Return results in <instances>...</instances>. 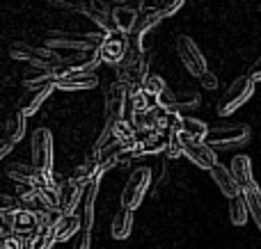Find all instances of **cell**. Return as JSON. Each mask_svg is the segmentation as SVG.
<instances>
[{
  "label": "cell",
  "instance_id": "obj_23",
  "mask_svg": "<svg viewBox=\"0 0 261 249\" xmlns=\"http://www.w3.org/2000/svg\"><path fill=\"white\" fill-rule=\"evenodd\" d=\"M96 190H99V178L90 181L85 185V204H83V224L85 229L83 231H92V224H94V201H96Z\"/></svg>",
  "mask_w": 261,
  "mask_h": 249
},
{
  "label": "cell",
  "instance_id": "obj_41",
  "mask_svg": "<svg viewBox=\"0 0 261 249\" xmlns=\"http://www.w3.org/2000/svg\"><path fill=\"white\" fill-rule=\"evenodd\" d=\"M48 3H50V5H55V3H58V0H48Z\"/></svg>",
  "mask_w": 261,
  "mask_h": 249
},
{
  "label": "cell",
  "instance_id": "obj_3",
  "mask_svg": "<svg viewBox=\"0 0 261 249\" xmlns=\"http://www.w3.org/2000/svg\"><path fill=\"white\" fill-rule=\"evenodd\" d=\"M32 167L48 183H53V133L48 128H37L32 133Z\"/></svg>",
  "mask_w": 261,
  "mask_h": 249
},
{
  "label": "cell",
  "instance_id": "obj_43",
  "mask_svg": "<svg viewBox=\"0 0 261 249\" xmlns=\"http://www.w3.org/2000/svg\"><path fill=\"white\" fill-rule=\"evenodd\" d=\"M0 249H5V247H3V245H0Z\"/></svg>",
  "mask_w": 261,
  "mask_h": 249
},
{
  "label": "cell",
  "instance_id": "obj_37",
  "mask_svg": "<svg viewBox=\"0 0 261 249\" xmlns=\"http://www.w3.org/2000/svg\"><path fill=\"white\" fill-rule=\"evenodd\" d=\"M3 247L5 249H25V240L18 236H12V238H5L3 240Z\"/></svg>",
  "mask_w": 261,
  "mask_h": 249
},
{
  "label": "cell",
  "instance_id": "obj_7",
  "mask_svg": "<svg viewBox=\"0 0 261 249\" xmlns=\"http://www.w3.org/2000/svg\"><path fill=\"white\" fill-rule=\"evenodd\" d=\"M149 185H151V169L140 167L135 169L133 174L128 176L126 185H124L122 195H119V201H122L124 210H135L140 204H142L144 195H147Z\"/></svg>",
  "mask_w": 261,
  "mask_h": 249
},
{
  "label": "cell",
  "instance_id": "obj_27",
  "mask_svg": "<svg viewBox=\"0 0 261 249\" xmlns=\"http://www.w3.org/2000/svg\"><path fill=\"white\" fill-rule=\"evenodd\" d=\"M243 197L245 201H248V208H250V217L254 220V224H257V229L261 231V188L254 183V185L245 188L243 190Z\"/></svg>",
  "mask_w": 261,
  "mask_h": 249
},
{
  "label": "cell",
  "instance_id": "obj_4",
  "mask_svg": "<svg viewBox=\"0 0 261 249\" xmlns=\"http://www.w3.org/2000/svg\"><path fill=\"white\" fill-rule=\"evenodd\" d=\"M252 131L245 123H227V126H216L208 128L206 144L211 149H234V146H243L250 142Z\"/></svg>",
  "mask_w": 261,
  "mask_h": 249
},
{
  "label": "cell",
  "instance_id": "obj_40",
  "mask_svg": "<svg viewBox=\"0 0 261 249\" xmlns=\"http://www.w3.org/2000/svg\"><path fill=\"white\" fill-rule=\"evenodd\" d=\"M90 245H92V231H83L81 245H78V249H90Z\"/></svg>",
  "mask_w": 261,
  "mask_h": 249
},
{
  "label": "cell",
  "instance_id": "obj_36",
  "mask_svg": "<svg viewBox=\"0 0 261 249\" xmlns=\"http://www.w3.org/2000/svg\"><path fill=\"white\" fill-rule=\"evenodd\" d=\"M199 82H202L204 89H216L218 87V78H216V73H211V71H206L204 76H199Z\"/></svg>",
  "mask_w": 261,
  "mask_h": 249
},
{
  "label": "cell",
  "instance_id": "obj_42",
  "mask_svg": "<svg viewBox=\"0 0 261 249\" xmlns=\"http://www.w3.org/2000/svg\"><path fill=\"white\" fill-rule=\"evenodd\" d=\"M0 245H3V238H0Z\"/></svg>",
  "mask_w": 261,
  "mask_h": 249
},
{
  "label": "cell",
  "instance_id": "obj_19",
  "mask_svg": "<svg viewBox=\"0 0 261 249\" xmlns=\"http://www.w3.org/2000/svg\"><path fill=\"white\" fill-rule=\"evenodd\" d=\"M138 16H140V14L135 12L133 7H128V5H117V7L110 9L113 27H115V30L126 32V35H130V30L135 27V23H138Z\"/></svg>",
  "mask_w": 261,
  "mask_h": 249
},
{
  "label": "cell",
  "instance_id": "obj_5",
  "mask_svg": "<svg viewBox=\"0 0 261 249\" xmlns=\"http://www.w3.org/2000/svg\"><path fill=\"white\" fill-rule=\"evenodd\" d=\"M254 94V80L250 76H241L227 87L222 99L218 101V114L220 117H229L234 114L241 105H245Z\"/></svg>",
  "mask_w": 261,
  "mask_h": 249
},
{
  "label": "cell",
  "instance_id": "obj_24",
  "mask_svg": "<svg viewBox=\"0 0 261 249\" xmlns=\"http://www.w3.org/2000/svg\"><path fill=\"white\" fill-rule=\"evenodd\" d=\"M133 231V210H119L113 217V224H110V233H113L115 240H126Z\"/></svg>",
  "mask_w": 261,
  "mask_h": 249
},
{
  "label": "cell",
  "instance_id": "obj_22",
  "mask_svg": "<svg viewBox=\"0 0 261 249\" xmlns=\"http://www.w3.org/2000/svg\"><path fill=\"white\" fill-rule=\"evenodd\" d=\"M55 242H58L55 224H41L39 231H35L32 236H28L25 249H50Z\"/></svg>",
  "mask_w": 261,
  "mask_h": 249
},
{
  "label": "cell",
  "instance_id": "obj_10",
  "mask_svg": "<svg viewBox=\"0 0 261 249\" xmlns=\"http://www.w3.org/2000/svg\"><path fill=\"white\" fill-rule=\"evenodd\" d=\"M176 53H179L181 64H184V67L188 69L193 76L199 78V76H204V73L208 71L206 57H204V53L199 50V46L195 44L188 35H179V37H176Z\"/></svg>",
  "mask_w": 261,
  "mask_h": 249
},
{
  "label": "cell",
  "instance_id": "obj_28",
  "mask_svg": "<svg viewBox=\"0 0 261 249\" xmlns=\"http://www.w3.org/2000/svg\"><path fill=\"white\" fill-rule=\"evenodd\" d=\"M250 217V208H248V201H245L243 195L234 197V199H229V220L234 227H245V222H248Z\"/></svg>",
  "mask_w": 261,
  "mask_h": 249
},
{
  "label": "cell",
  "instance_id": "obj_25",
  "mask_svg": "<svg viewBox=\"0 0 261 249\" xmlns=\"http://www.w3.org/2000/svg\"><path fill=\"white\" fill-rule=\"evenodd\" d=\"M83 222L78 215H62V217L58 220V224H55V236H58V242H64L69 240L71 236H76L78 231H81Z\"/></svg>",
  "mask_w": 261,
  "mask_h": 249
},
{
  "label": "cell",
  "instance_id": "obj_14",
  "mask_svg": "<svg viewBox=\"0 0 261 249\" xmlns=\"http://www.w3.org/2000/svg\"><path fill=\"white\" fill-rule=\"evenodd\" d=\"M55 89V82H48V85H41V87H32V89H25L23 96L18 99V112L23 117H32L37 110L44 105V101L50 96V91Z\"/></svg>",
  "mask_w": 261,
  "mask_h": 249
},
{
  "label": "cell",
  "instance_id": "obj_38",
  "mask_svg": "<svg viewBox=\"0 0 261 249\" xmlns=\"http://www.w3.org/2000/svg\"><path fill=\"white\" fill-rule=\"evenodd\" d=\"M14 144H16V142L14 140H9V137H0V158H5V155H9L12 153V149H14Z\"/></svg>",
  "mask_w": 261,
  "mask_h": 249
},
{
  "label": "cell",
  "instance_id": "obj_16",
  "mask_svg": "<svg viewBox=\"0 0 261 249\" xmlns=\"http://www.w3.org/2000/svg\"><path fill=\"white\" fill-rule=\"evenodd\" d=\"M99 85V76L94 71L90 73H71V76L55 78V89L64 91H81V89H94Z\"/></svg>",
  "mask_w": 261,
  "mask_h": 249
},
{
  "label": "cell",
  "instance_id": "obj_18",
  "mask_svg": "<svg viewBox=\"0 0 261 249\" xmlns=\"http://www.w3.org/2000/svg\"><path fill=\"white\" fill-rule=\"evenodd\" d=\"M211 178L216 181V185L220 188V192L227 197V199H234V197L243 195V190H241V185L236 183L234 174H231L229 167H225V165L218 163L216 167L211 169Z\"/></svg>",
  "mask_w": 261,
  "mask_h": 249
},
{
  "label": "cell",
  "instance_id": "obj_12",
  "mask_svg": "<svg viewBox=\"0 0 261 249\" xmlns=\"http://www.w3.org/2000/svg\"><path fill=\"white\" fill-rule=\"evenodd\" d=\"M181 137H184V135H181ZM184 155L193 165H197L199 169H208V172H211V169L218 165L216 149H211L206 142H195V140L184 137Z\"/></svg>",
  "mask_w": 261,
  "mask_h": 249
},
{
  "label": "cell",
  "instance_id": "obj_34",
  "mask_svg": "<svg viewBox=\"0 0 261 249\" xmlns=\"http://www.w3.org/2000/svg\"><path fill=\"white\" fill-rule=\"evenodd\" d=\"M184 5H186V0H158L156 9L163 14V18H165V16H174Z\"/></svg>",
  "mask_w": 261,
  "mask_h": 249
},
{
  "label": "cell",
  "instance_id": "obj_33",
  "mask_svg": "<svg viewBox=\"0 0 261 249\" xmlns=\"http://www.w3.org/2000/svg\"><path fill=\"white\" fill-rule=\"evenodd\" d=\"M199 105V94L197 91H181L176 94V110H188Z\"/></svg>",
  "mask_w": 261,
  "mask_h": 249
},
{
  "label": "cell",
  "instance_id": "obj_35",
  "mask_svg": "<svg viewBox=\"0 0 261 249\" xmlns=\"http://www.w3.org/2000/svg\"><path fill=\"white\" fill-rule=\"evenodd\" d=\"M21 210V201L9 195H0V213H16Z\"/></svg>",
  "mask_w": 261,
  "mask_h": 249
},
{
  "label": "cell",
  "instance_id": "obj_21",
  "mask_svg": "<svg viewBox=\"0 0 261 249\" xmlns=\"http://www.w3.org/2000/svg\"><path fill=\"white\" fill-rule=\"evenodd\" d=\"M229 169H231V174H234L236 183L241 185V190H245V188L254 185V178H252V163H250L248 155H234V160H231Z\"/></svg>",
  "mask_w": 261,
  "mask_h": 249
},
{
  "label": "cell",
  "instance_id": "obj_1",
  "mask_svg": "<svg viewBox=\"0 0 261 249\" xmlns=\"http://www.w3.org/2000/svg\"><path fill=\"white\" fill-rule=\"evenodd\" d=\"M117 69H119V82L128 89V94H135V91L142 89L149 78V55L128 50L126 59Z\"/></svg>",
  "mask_w": 261,
  "mask_h": 249
},
{
  "label": "cell",
  "instance_id": "obj_11",
  "mask_svg": "<svg viewBox=\"0 0 261 249\" xmlns=\"http://www.w3.org/2000/svg\"><path fill=\"white\" fill-rule=\"evenodd\" d=\"M161 21H163V14L158 12L156 7L142 9V14L138 16V23H135V27L130 30V35H128L130 50H135V53H144V48H142L144 37H147V32L151 30V27H156Z\"/></svg>",
  "mask_w": 261,
  "mask_h": 249
},
{
  "label": "cell",
  "instance_id": "obj_31",
  "mask_svg": "<svg viewBox=\"0 0 261 249\" xmlns=\"http://www.w3.org/2000/svg\"><path fill=\"white\" fill-rule=\"evenodd\" d=\"M18 201H21V208L23 210H32V213H41V210H46L44 204L39 201V197H37V192L32 190V188H30V190H25V192H21Z\"/></svg>",
  "mask_w": 261,
  "mask_h": 249
},
{
  "label": "cell",
  "instance_id": "obj_8",
  "mask_svg": "<svg viewBox=\"0 0 261 249\" xmlns=\"http://www.w3.org/2000/svg\"><path fill=\"white\" fill-rule=\"evenodd\" d=\"M99 64H103L99 48L78 50V53L71 55V57H62V62L55 67L53 76L62 78V76H71V73H90V71H94Z\"/></svg>",
  "mask_w": 261,
  "mask_h": 249
},
{
  "label": "cell",
  "instance_id": "obj_15",
  "mask_svg": "<svg viewBox=\"0 0 261 249\" xmlns=\"http://www.w3.org/2000/svg\"><path fill=\"white\" fill-rule=\"evenodd\" d=\"M170 131L138 133V153H167Z\"/></svg>",
  "mask_w": 261,
  "mask_h": 249
},
{
  "label": "cell",
  "instance_id": "obj_6",
  "mask_svg": "<svg viewBox=\"0 0 261 249\" xmlns=\"http://www.w3.org/2000/svg\"><path fill=\"white\" fill-rule=\"evenodd\" d=\"M106 39V32H90V35H69V32H50L44 39L46 48H71V50H92L99 48Z\"/></svg>",
  "mask_w": 261,
  "mask_h": 249
},
{
  "label": "cell",
  "instance_id": "obj_13",
  "mask_svg": "<svg viewBox=\"0 0 261 249\" xmlns=\"http://www.w3.org/2000/svg\"><path fill=\"white\" fill-rule=\"evenodd\" d=\"M85 195V185L76 178H67L58 185V210L62 215H73L78 201Z\"/></svg>",
  "mask_w": 261,
  "mask_h": 249
},
{
  "label": "cell",
  "instance_id": "obj_9",
  "mask_svg": "<svg viewBox=\"0 0 261 249\" xmlns=\"http://www.w3.org/2000/svg\"><path fill=\"white\" fill-rule=\"evenodd\" d=\"M128 50H130V39L126 32H122V30H110L106 35L103 44L99 46L103 64H113V67H119L126 59Z\"/></svg>",
  "mask_w": 261,
  "mask_h": 249
},
{
  "label": "cell",
  "instance_id": "obj_32",
  "mask_svg": "<svg viewBox=\"0 0 261 249\" xmlns=\"http://www.w3.org/2000/svg\"><path fill=\"white\" fill-rule=\"evenodd\" d=\"M144 91H147L149 96H151L153 101H158V96L163 94V91L167 89V85H165V80H163L161 76H149L147 78V82H144V87H142Z\"/></svg>",
  "mask_w": 261,
  "mask_h": 249
},
{
  "label": "cell",
  "instance_id": "obj_30",
  "mask_svg": "<svg viewBox=\"0 0 261 249\" xmlns=\"http://www.w3.org/2000/svg\"><path fill=\"white\" fill-rule=\"evenodd\" d=\"M23 133H25V117H23V114L16 110V112L7 119V123H5V133H3V135L9 137V140H14V142H18L23 137Z\"/></svg>",
  "mask_w": 261,
  "mask_h": 249
},
{
  "label": "cell",
  "instance_id": "obj_20",
  "mask_svg": "<svg viewBox=\"0 0 261 249\" xmlns=\"http://www.w3.org/2000/svg\"><path fill=\"white\" fill-rule=\"evenodd\" d=\"M39 227H41V220L32 210L21 208L14 213V231H16V236H32L35 231H39Z\"/></svg>",
  "mask_w": 261,
  "mask_h": 249
},
{
  "label": "cell",
  "instance_id": "obj_29",
  "mask_svg": "<svg viewBox=\"0 0 261 249\" xmlns=\"http://www.w3.org/2000/svg\"><path fill=\"white\" fill-rule=\"evenodd\" d=\"M48 82H55L53 71H48V69H35L32 67V71H28L25 76H23V85H25V89L48 85Z\"/></svg>",
  "mask_w": 261,
  "mask_h": 249
},
{
  "label": "cell",
  "instance_id": "obj_39",
  "mask_svg": "<svg viewBox=\"0 0 261 249\" xmlns=\"http://www.w3.org/2000/svg\"><path fill=\"white\" fill-rule=\"evenodd\" d=\"M248 76L252 78L254 82H261V57L254 59V64H250V71H248Z\"/></svg>",
  "mask_w": 261,
  "mask_h": 249
},
{
  "label": "cell",
  "instance_id": "obj_17",
  "mask_svg": "<svg viewBox=\"0 0 261 249\" xmlns=\"http://www.w3.org/2000/svg\"><path fill=\"white\" fill-rule=\"evenodd\" d=\"M5 174H7L12 181L21 183V185H28V188H37L39 183L46 181L35 167H30V165H25V163H9L7 167H5Z\"/></svg>",
  "mask_w": 261,
  "mask_h": 249
},
{
  "label": "cell",
  "instance_id": "obj_2",
  "mask_svg": "<svg viewBox=\"0 0 261 249\" xmlns=\"http://www.w3.org/2000/svg\"><path fill=\"white\" fill-rule=\"evenodd\" d=\"M9 57L28 62L35 69H48V71H55V67L62 62V57H60L53 48L30 46V44H23V41H14V44L9 46Z\"/></svg>",
  "mask_w": 261,
  "mask_h": 249
},
{
  "label": "cell",
  "instance_id": "obj_26",
  "mask_svg": "<svg viewBox=\"0 0 261 249\" xmlns=\"http://www.w3.org/2000/svg\"><path fill=\"white\" fill-rule=\"evenodd\" d=\"M181 135L188 137V140H195V142H204L208 135V128H206V123L199 121V119L181 117Z\"/></svg>",
  "mask_w": 261,
  "mask_h": 249
}]
</instances>
